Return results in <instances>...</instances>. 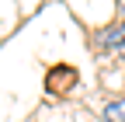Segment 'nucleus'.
Returning a JSON list of instances; mask_svg holds the SVG:
<instances>
[{"instance_id":"f03ea898","label":"nucleus","mask_w":125,"mask_h":122,"mask_svg":"<svg viewBox=\"0 0 125 122\" xmlns=\"http://www.w3.org/2000/svg\"><path fill=\"white\" fill-rule=\"evenodd\" d=\"M104 119H108V122H125V98H118V101H108Z\"/></svg>"},{"instance_id":"f257e3e1","label":"nucleus","mask_w":125,"mask_h":122,"mask_svg":"<svg viewBox=\"0 0 125 122\" xmlns=\"http://www.w3.org/2000/svg\"><path fill=\"white\" fill-rule=\"evenodd\" d=\"M101 42L108 45V49H122V52H125V21H122L118 28H111V32H104Z\"/></svg>"}]
</instances>
